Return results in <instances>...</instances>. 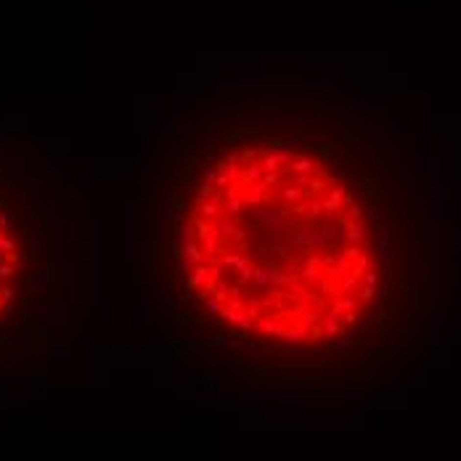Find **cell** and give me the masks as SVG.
<instances>
[{
    "label": "cell",
    "instance_id": "obj_1",
    "mask_svg": "<svg viewBox=\"0 0 461 461\" xmlns=\"http://www.w3.org/2000/svg\"><path fill=\"white\" fill-rule=\"evenodd\" d=\"M183 260H188L191 265H202V263H207V257L204 255V249H202V244H199V239L196 242H180V252H178Z\"/></svg>",
    "mask_w": 461,
    "mask_h": 461
},
{
    "label": "cell",
    "instance_id": "obj_2",
    "mask_svg": "<svg viewBox=\"0 0 461 461\" xmlns=\"http://www.w3.org/2000/svg\"><path fill=\"white\" fill-rule=\"evenodd\" d=\"M196 207H199V212H202L207 220H220L225 215V207H223L220 199H199Z\"/></svg>",
    "mask_w": 461,
    "mask_h": 461
},
{
    "label": "cell",
    "instance_id": "obj_3",
    "mask_svg": "<svg viewBox=\"0 0 461 461\" xmlns=\"http://www.w3.org/2000/svg\"><path fill=\"white\" fill-rule=\"evenodd\" d=\"M212 281V268H210V263H202V265H196L194 268V276L188 278V289H202L207 287V284Z\"/></svg>",
    "mask_w": 461,
    "mask_h": 461
},
{
    "label": "cell",
    "instance_id": "obj_4",
    "mask_svg": "<svg viewBox=\"0 0 461 461\" xmlns=\"http://www.w3.org/2000/svg\"><path fill=\"white\" fill-rule=\"evenodd\" d=\"M265 175V167L260 165V162H249L246 167H242V183L244 186H252V183H260V178Z\"/></svg>",
    "mask_w": 461,
    "mask_h": 461
},
{
    "label": "cell",
    "instance_id": "obj_5",
    "mask_svg": "<svg viewBox=\"0 0 461 461\" xmlns=\"http://www.w3.org/2000/svg\"><path fill=\"white\" fill-rule=\"evenodd\" d=\"M342 326H345V323H342V318H340V315H334L332 310L321 315V329H323V334L337 337V334H340V329H342Z\"/></svg>",
    "mask_w": 461,
    "mask_h": 461
},
{
    "label": "cell",
    "instance_id": "obj_6",
    "mask_svg": "<svg viewBox=\"0 0 461 461\" xmlns=\"http://www.w3.org/2000/svg\"><path fill=\"white\" fill-rule=\"evenodd\" d=\"M289 167H291V172H294V175H308V172L313 170V167H318V165L313 162V157H294Z\"/></svg>",
    "mask_w": 461,
    "mask_h": 461
},
{
    "label": "cell",
    "instance_id": "obj_7",
    "mask_svg": "<svg viewBox=\"0 0 461 461\" xmlns=\"http://www.w3.org/2000/svg\"><path fill=\"white\" fill-rule=\"evenodd\" d=\"M45 284H48V270H40V273H35L32 278H27V289H29V291L43 289Z\"/></svg>",
    "mask_w": 461,
    "mask_h": 461
},
{
    "label": "cell",
    "instance_id": "obj_8",
    "mask_svg": "<svg viewBox=\"0 0 461 461\" xmlns=\"http://www.w3.org/2000/svg\"><path fill=\"white\" fill-rule=\"evenodd\" d=\"M204 308H207V313H215V315H220V313H223V308H225V305L220 302V300H215V297H207V300H204Z\"/></svg>",
    "mask_w": 461,
    "mask_h": 461
},
{
    "label": "cell",
    "instance_id": "obj_9",
    "mask_svg": "<svg viewBox=\"0 0 461 461\" xmlns=\"http://www.w3.org/2000/svg\"><path fill=\"white\" fill-rule=\"evenodd\" d=\"M334 347H337V350L355 347V337H337V340H334Z\"/></svg>",
    "mask_w": 461,
    "mask_h": 461
},
{
    "label": "cell",
    "instance_id": "obj_10",
    "mask_svg": "<svg viewBox=\"0 0 461 461\" xmlns=\"http://www.w3.org/2000/svg\"><path fill=\"white\" fill-rule=\"evenodd\" d=\"M382 329H385V321H382V318H376V321H371V323L366 326V334H368V337H374V334H379Z\"/></svg>",
    "mask_w": 461,
    "mask_h": 461
},
{
    "label": "cell",
    "instance_id": "obj_11",
    "mask_svg": "<svg viewBox=\"0 0 461 461\" xmlns=\"http://www.w3.org/2000/svg\"><path fill=\"white\" fill-rule=\"evenodd\" d=\"M212 191H215V186H212V183H202V186H199V199H210Z\"/></svg>",
    "mask_w": 461,
    "mask_h": 461
},
{
    "label": "cell",
    "instance_id": "obj_12",
    "mask_svg": "<svg viewBox=\"0 0 461 461\" xmlns=\"http://www.w3.org/2000/svg\"><path fill=\"white\" fill-rule=\"evenodd\" d=\"M16 273V265L14 263H8V265H0V278H11Z\"/></svg>",
    "mask_w": 461,
    "mask_h": 461
},
{
    "label": "cell",
    "instance_id": "obj_13",
    "mask_svg": "<svg viewBox=\"0 0 461 461\" xmlns=\"http://www.w3.org/2000/svg\"><path fill=\"white\" fill-rule=\"evenodd\" d=\"M218 175H220V167L215 165V167H212V170H207V175H204V183H212V186H215Z\"/></svg>",
    "mask_w": 461,
    "mask_h": 461
},
{
    "label": "cell",
    "instance_id": "obj_14",
    "mask_svg": "<svg viewBox=\"0 0 461 461\" xmlns=\"http://www.w3.org/2000/svg\"><path fill=\"white\" fill-rule=\"evenodd\" d=\"M14 297H16V291L11 287H0V300H14Z\"/></svg>",
    "mask_w": 461,
    "mask_h": 461
},
{
    "label": "cell",
    "instance_id": "obj_15",
    "mask_svg": "<svg viewBox=\"0 0 461 461\" xmlns=\"http://www.w3.org/2000/svg\"><path fill=\"white\" fill-rule=\"evenodd\" d=\"M215 188H225V191H228V188H231V180L225 178V175H218V180H215Z\"/></svg>",
    "mask_w": 461,
    "mask_h": 461
},
{
    "label": "cell",
    "instance_id": "obj_16",
    "mask_svg": "<svg viewBox=\"0 0 461 461\" xmlns=\"http://www.w3.org/2000/svg\"><path fill=\"white\" fill-rule=\"evenodd\" d=\"M0 249H3V252H8V255H14V249H16V244H14V242H11V239H5V242H3V244H0Z\"/></svg>",
    "mask_w": 461,
    "mask_h": 461
},
{
    "label": "cell",
    "instance_id": "obj_17",
    "mask_svg": "<svg viewBox=\"0 0 461 461\" xmlns=\"http://www.w3.org/2000/svg\"><path fill=\"white\" fill-rule=\"evenodd\" d=\"M11 225V212H0V228H8Z\"/></svg>",
    "mask_w": 461,
    "mask_h": 461
},
{
    "label": "cell",
    "instance_id": "obj_18",
    "mask_svg": "<svg viewBox=\"0 0 461 461\" xmlns=\"http://www.w3.org/2000/svg\"><path fill=\"white\" fill-rule=\"evenodd\" d=\"M204 144L210 146V148H218V144H220V138H218V135H207V138H204Z\"/></svg>",
    "mask_w": 461,
    "mask_h": 461
},
{
    "label": "cell",
    "instance_id": "obj_19",
    "mask_svg": "<svg viewBox=\"0 0 461 461\" xmlns=\"http://www.w3.org/2000/svg\"><path fill=\"white\" fill-rule=\"evenodd\" d=\"M5 242V239H3V228H0V244H3Z\"/></svg>",
    "mask_w": 461,
    "mask_h": 461
},
{
    "label": "cell",
    "instance_id": "obj_20",
    "mask_svg": "<svg viewBox=\"0 0 461 461\" xmlns=\"http://www.w3.org/2000/svg\"><path fill=\"white\" fill-rule=\"evenodd\" d=\"M0 310H3V300H0Z\"/></svg>",
    "mask_w": 461,
    "mask_h": 461
}]
</instances>
